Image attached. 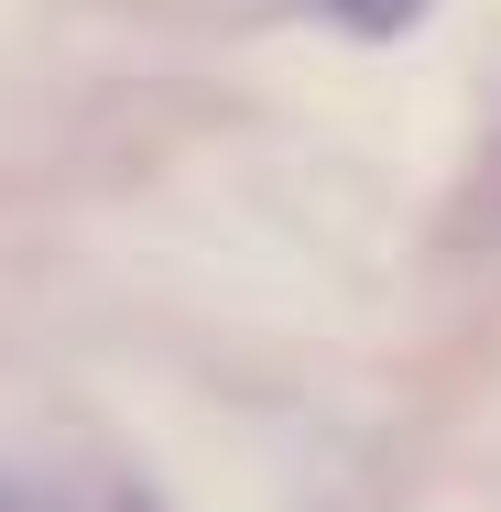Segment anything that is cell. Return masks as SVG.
I'll return each mask as SVG.
<instances>
[{
    "label": "cell",
    "instance_id": "cell-2",
    "mask_svg": "<svg viewBox=\"0 0 501 512\" xmlns=\"http://www.w3.org/2000/svg\"><path fill=\"white\" fill-rule=\"evenodd\" d=\"M0 512H11V491H0Z\"/></svg>",
    "mask_w": 501,
    "mask_h": 512
},
{
    "label": "cell",
    "instance_id": "cell-1",
    "mask_svg": "<svg viewBox=\"0 0 501 512\" xmlns=\"http://www.w3.org/2000/svg\"><path fill=\"white\" fill-rule=\"evenodd\" d=\"M109 512H153V502H109Z\"/></svg>",
    "mask_w": 501,
    "mask_h": 512
}]
</instances>
